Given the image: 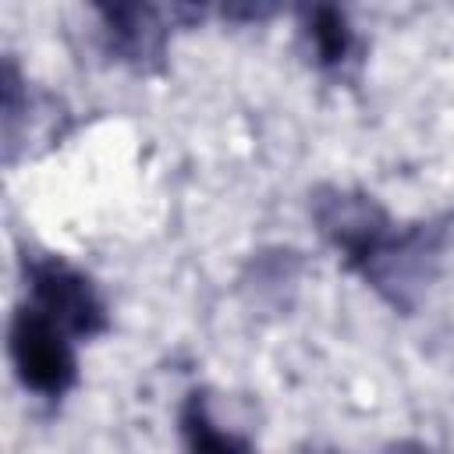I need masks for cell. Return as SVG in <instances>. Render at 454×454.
<instances>
[{"label":"cell","mask_w":454,"mask_h":454,"mask_svg":"<svg viewBox=\"0 0 454 454\" xmlns=\"http://www.w3.org/2000/svg\"><path fill=\"white\" fill-rule=\"evenodd\" d=\"M309 213L337 259L390 309L411 312L419 305V294L436 277L443 255V223L429 220L401 227L372 195L340 184H319L309 195Z\"/></svg>","instance_id":"6da1fadb"},{"label":"cell","mask_w":454,"mask_h":454,"mask_svg":"<svg viewBox=\"0 0 454 454\" xmlns=\"http://www.w3.org/2000/svg\"><path fill=\"white\" fill-rule=\"evenodd\" d=\"M7 351L14 376L25 390L43 401H60L78 383V358L71 348V333L43 316L35 305H21L11 319Z\"/></svg>","instance_id":"7a4b0ae2"},{"label":"cell","mask_w":454,"mask_h":454,"mask_svg":"<svg viewBox=\"0 0 454 454\" xmlns=\"http://www.w3.org/2000/svg\"><path fill=\"white\" fill-rule=\"evenodd\" d=\"M25 284L28 305L64 326L71 337H99L110 326L106 305L96 284L60 255H25Z\"/></svg>","instance_id":"3957f363"},{"label":"cell","mask_w":454,"mask_h":454,"mask_svg":"<svg viewBox=\"0 0 454 454\" xmlns=\"http://www.w3.org/2000/svg\"><path fill=\"white\" fill-rule=\"evenodd\" d=\"M106 39V50L138 74H156L167 64L170 28L153 0H89Z\"/></svg>","instance_id":"277c9868"},{"label":"cell","mask_w":454,"mask_h":454,"mask_svg":"<svg viewBox=\"0 0 454 454\" xmlns=\"http://www.w3.org/2000/svg\"><path fill=\"white\" fill-rule=\"evenodd\" d=\"M298 28L319 71L340 74L355 57V28L344 0H298Z\"/></svg>","instance_id":"5b68a950"},{"label":"cell","mask_w":454,"mask_h":454,"mask_svg":"<svg viewBox=\"0 0 454 454\" xmlns=\"http://www.w3.org/2000/svg\"><path fill=\"white\" fill-rule=\"evenodd\" d=\"M181 436L188 450H248V440L220 429V422L209 415V401L202 390H192L181 404Z\"/></svg>","instance_id":"8992f818"},{"label":"cell","mask_w":454,"mask_h":454,"mask_svg":"<svg viewBox=\"0 0 454 454\" xmlns=\"http://www.w3.org/2000/svg\"><path fill=\"white\" fill-rule=\"evenodd\" d=\"M167 4H170L174 18H177L181 25H199L202 14H206V0H167Z\"/></svg>","instance_id":"52a82bcc"},{"label":"cell","mask_w":454,"mask_h":454,"mask_svg":"<svg viewBox=\"0 0 454 454\" xmlns=\"http://www.w3.org/2000/svg\"><path fill=\"white\" fill-rule=\"evenodd\" d=\"M234 7H245V11H255L259 4H270V0H231Z\"/></svg>","instance_id":"ba28073f"}]
</instances>
